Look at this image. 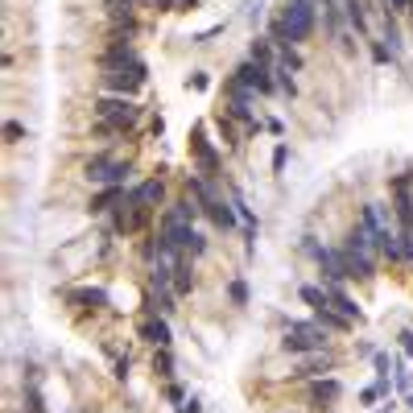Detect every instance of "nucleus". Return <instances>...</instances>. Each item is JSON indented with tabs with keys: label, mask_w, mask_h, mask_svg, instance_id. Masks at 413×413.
Wrapping results in <instances>:
<instances>
[{
	"label": "nucleus",
	"mask_w": 413,
	"mask_h": 413,
	"mask_svg": "<svg viewBox=\"0 0 413 413\" xmlns=\"http://www.w3.org/2000/svg\"><path fill=\"white\" fill-rule=\"evenodd\" d=\"M314 322H318V326H326V331H339V335H348V331H351V318H343L335 306H318Z\"/></svg>",
	"instance_id": "obj_16"
},
{
	"label": "nucleus",
	"mask_w": 413,
	"mask_h": 413,
	"mask_svg": "<svg viewBox=\"0 0 413 413\" xmlns=\"http://www.w3.org/2000/svg\"><path fill=\"white\" fill-rule=\"evenodd\" d=\"M376 397H381V393H376V384H372V388H364V393H360V401H364V405H372V401H376Z\"/></svg>",
	"instance_id": "obj_37"
},
{
	"label": "nucleus",
	"mask_w": 413,
	"mask_h": 413,
	"mask_svg": "<svg viewBox=\"0 0 413 413\" xmlns=\"http://www.w3.org/2000/svg\"><path fill=\"white\" fill-rule=\"evenodd\" d=\"M132 198L145 203V207H158V203H165V182H161V178H149V182H141V186L132 191Z\"/></svg>",
	"instance_id": "obj_17"
},
{
	"label": "nucleus",
	"mask_w": 413,
	"mask_h": 413,
	"mask_svg": "<svg viewBox=\"0 0 413 413\" xmlns=\"http://www.w3.org/2000/svg\"><path fill=\"white\" fill-rule=\"evenodd\" d=\"M302 302L306 306H331V298H326V289H318V286H302Z\"/></svg>",
	"instance_id": "obj_23"
},
{
	"label": "nucleus",
	"mask_w": 413,
	"mask_h": 413,
	"mask_svg": "<svg viewBox=\"0 0 413 413\" xmlns=\"http://www.w3.org/2000/svg\"><path fill=\"white\" fill-rule=\"evenodd\" d=\"M322 289H326L331 306H335V310H339L343 318H351V322H360V318H364V310H360V302L343 293V281H322Z\"/></svg>",
	"instance_id": "obj_11"
},
{
	"label": "nucleus",
	"mask_w": 413,
	"mask_h": 413,
	"mask_svg": "<svg viewBox=\"0 0 413 413\" xmlns=\"http://www.w3.org/2000/svg\"><path fill=\"white\" fill-rule=\"evenodd\" d=\"M227 293H231V302H236V306H244V302H248V286H244V281H231Z\"/></svg>",
	"instance_id": "obj_26"
},
{
	"label": "nucleus",
	"mask_w": 413,
	"mask_h": 413,
	"mask_svg": "<svg viewBox=\"0 0 413 413\" xmlns=\"http://www.w3.org/2000/svg\"><path fill=\"white\" fill-rule=\"evenodd\" d=\"M401 260H413V236L401 231Z\"/></svg>",
	"instance_id": "obj_29"
},
{
	"label": "nucleus",
	"mask_w": 413,
	"mask_h": 413,
	"mask_svg": "<svg viewBox=\"0 0 413 413\" xmlns=\"http://www.w3.org/2000/svg\"><path fill=\"white\" fill-rule=\"evenodd\" d=\"M339 397H343V384L331 381V376H318V381L310 384V409H318V413H326Z\"/></svg>",
	"instance_id": "obj_9"
},
{
	"label": "nucleus",
	"mask_w": 413,
	"mask_h": 413,
	"mask_svg": "<svg viewBox=\"0 0 413 413\" xmlns=\"http://www.w3.org/2000/svg\"><path fill=\"white\" fill-rule=\"evenodd\" d=\"M339 253H343V265H348V277H360V281L376 277V253H355V248H339Z\"/></svg>",
	"instance_id": "obj_10"
},
{
	"label": "nucleus",
	"mask_w": 413,
	"mask_h": 413,
	"mask_svg": "<svg viewBox=\"0 0 413 413\" xmlns=\"http://www.w3.org/2000/svg\"><path fill=\"white\" fill-rule=\"evenodd\" d=\"M128 174H132V165L128 161H116V158H91L87 161V170H83V178L87 182H96V186H125Z\"/></svg>",
	"instance_id": "obj_4"
},
{
	"label": "nucleus",
	"mask_w": 413,
	"mask_h": 413,
	"mask_svg": "<svg viewBox=\"0 0 413 413\" xmlns=\"http://www.w3.org/2000/svg\"><path fill=\"white\" fill-rule=\"evenodd\" d=\"M409 384H413L409 368H397V388H401V393H409Z\"/></svg>",
	"instance_id": "obj_31"
},
{
	"label": "nucleus",
	"mask_w": 413,
	"mask_h": 413,
	"mask_svg": "<svg viewBox=\"0 0 413 413\" xmlns=\"http://www.w3.org/2000/svg\"><path fill=\"white\" fill-rule=\"evenodd\" d=\"M326 372H335V355H326V351H306L298 364V376H310V381L326 376Z\"/></svg>",
	"instance_id": "obj_13"
},
{
	"label": "nucleus",
	"mask_w": 413,
	"mask_h": 413,
	"mask_svg": "<svg viewBox=\"0 0 413 413\" xmlns=\"http://www.w3.org/2000/svg\"><path fill=\"white\" fill-rule=\"evenodd\" d=\"M4 136H8V141H21V136H25V128L17 125V120H8V125H4Z\"/></svg>",
	"instance_id": "obj_30"
},
{
	"label": "nucleus",
	"mask_w": 413,
	"mask_h": 413,
	"mask_svg": "<svg viewBox=\"0 0 413 413\" xmlns=\"http://www.w3.org/2000/svg\"><path fill=\"white\" fill-rule=\"evenodd\" d=\"M145 4H149V8H158V13H170L178 0H145Z\"/></svg>",
	"instance_id": "obj_34"
},
{
	"label": "nucleus",
	"mask_w": 413,
	"mask_h": 413,
	"mask_svg": "<svg viewBox=\"0 0 413 413\" xmlns=\"http://www.w3.org/2000/svg\"><path fill=\"white\" fill-rule=\"evenodd\" d=\"M191 289H194L191 265H186V260H178V265H174V293H191Z\"/></svg>",
	"instance_id": "obj_19"
},
{
	"label": "nucleus",
	"mask_w": 413,
	"mask_h": 413,
	"mask_svg": "<svg viewBox=\"0 0 413 413\" xmlns=\"http://www.w3.org/2000/svg\"><path fill=\"white\" fill-rule=\"evenodd\" d=\"M401 351H405V355H413V331H401Z\"/></svg>",
	"instance_id": "obj_35"
},
{
	"label": "nucleus",
	"mask_w": 413,
	"mask_h": 413,
	"mask_svg": "<svg viewBox=\"0 0 413 413\" xmlns=\"http://www.w3.org/2000/svg\"><path fill=\"white\" fill-rule=\"evenodd\" d=\"M215 128H220V136H223V145H227V149H236V145H240V132H236V125H231V116H227V112L215 116Z\"/></svg>",
	"instance_id": "obj_20"
},
{
	"label": "nucleus",
	"mask_w": 413,
	"mask_h": 413,
	"mask_svg": "<svg viewBox=\"0 0 413 413\" xmlns=\"http://www.w3.org/2000/svg\"><path fill=\"white\" fill-rule=\"evenodd\" d=\"M409 4L413 0H388V13H393V17H397V13H409Z\"/></svg>",
	"instance_id": "obj_32"
},
{
	"label": "nucleus",
	"mask_w": 413,
	"mask_h": 413,
	"mask_svg": "<svg viewBox=\"0 0 413 413\" xmlns=\"http://www.w3.org/2000/svg\"><path fill=\"white\" fill-rule=\"evenodd\" d=\"M203 215L215 223V227H223V231H231L236 220H240V215H236V203H223V198H207V203H203Z\"/></svg>",
	"instance_id": "obj_12"
},
{
	"label": "nucleus",
	"mask_w": 413,
	"mask_h": 413,
	"mask_svg": "<svg viewBox=\"0 0 413 413\" xmlns=\"http://www.w3.org/2000/svg\"><path fill=\"white\" fill-rule=\"evenodd\" d=\"M182 413H203V405H198V401H194V397H191V401L182 405Z\"/></svg>",
	"instance_id": "obj_38"
},
{
	"label": "nucleus",
	"mask_w": 413,
	"mask_h": 413,
	"mask_svg": "<svg viewBox=\"0 0 413 413\" xmlns=\"http://www.w3.org/2000/svg\"><path fill=\"white\" fill-rule=\"evenodd\" d=\"M286 161H289V149H286V145H277V149H273V170L281 174V170H286Z\"/></svg>",
	"instance_id": "obj_28"
},
{
	"label": "nucleus",
	"mask_w": 413,
	"mask_h": 413,
	"mask_svg": "<svg viewBox=\"0 0 413 413\" xmlns=\"http://www.w3.org/2000/svg\"><path fill=\"white\" fill-rule=\"evenodd\" d=\"M248 58L260 66H273V42H265V37H253V50H248Z\"/></svg>",
	"instance_id": "obj_21"
},
{
	"label": "nucleus",
	"mask_w": 413,
	"mask_h": 413,
	"mask_svg": "<svg viewBox=\"0 0 413 413\" xmlns=\"http://www.w3.org/2000/svg\"><path fill=\"white\" fill-rule=\"evenodd\" d=\"M165 397H170V401H186V393H182L178 384H170V388H165Z\"/></svg>",
	"instance_id": "obj_36"
},
{
	"label": "nucleus",
	"mask_w": 413,
	"mask_h": 413,
	"mask_svg": "<svg viewBox=\"0 0 413 413\" xmlns=\"http://www.w3.org/2000/svg\"><path fill=\"white\" fill-rule=\"evenodd\" d=\"M165 248H174V253H191V256H203L207 253V240L194 231L191 223H161V236H158Z\"/></svg>",
	"instance_id": "obj_3"
},
{
	"label": "nucleus",
	"mask_w": 413,
	"mask_h": 413,
	"mask_svg": "<svg viewBox=\"0 0 413 413\" xmlns=\"http://www.w3.org/2000/svg\"><path fill=\"white\" fill-rule=\"evenodd\" d=\"M191 158H194V165H198L203 178H220V153H215V145L207 141V128L203 125L191 128Z\"/></svg>",
	"instance_id": "obj_7"
},
{
	"label": "nucleus",
	"mask_w": 413,
	"mask_h": 413,
	"mask_svg": "<svg viewBox=\"0 0 413 413\" xmlns=\"http://www.w3.org/2000/svg\"><path fill=\"white\" fill-rule=\"evenodd\" d=\"M125 194H128L125 186H103V191L91 198V211H96V215H103V211H116V207L125 203Z\"/></svg>",
	"instance_id": "obj_15"
},
{
	"label": "nucleus",
	"mask_w": 413,
	"mask_h": 413,
	"mask_svg": "<svg viewBox=\"0 0 413 413\" xmlns=\"http://www.w3.org/2000/svg\"><path fill=\"white\" fill-rule=\"evenodd\" d=\"M409 409H413V397H409Z\"/></svg>",
	"instance_id": "obj_39"
},
{
	"label": "nucleus",
	"mask_w": 413,
	"mask_h": 413,
	"mask_svg": "<svg viewBox=\"0 0 413 413\" xmlns=\"http://www.w3.org/2000/svg\"><path fill=\"white\" fill-rule=\"evenodd\" d=\"M153 372L158 376H174V355H170V348H153Z\"/></svg>",
	"instance_id": "obj_22"
},
{
	"label": "nucleus",
	"mask_w": 413,
	"mask_h": 413,
	"mask_svg": "<svg viewBox=\"0 0 413 413\" xmlns=\"http://www.w3.org/2000/svg\"><path fill=\"white\" fill-rule=\"evenodd\" d=\"M314 4H302V0H286V8H281V17L269 25L273 33V46H298V42H306L310 33H314Z\"/></svg>",
	"instance_id": "obj_1"
},
{
	"label": "nucleus",
	"mask_w": 413,
	"mask_h": 413,
	"mask_svg": "<svg viewBox=\"0 0 413 413\" xmlns=\"http://www.w3.org/2000/svg\"><path fill=\"white\" fill-rule=\"evenodd\" d=\"M141 83H145V70H103V87L116 91V96H125V99L136 96Z\"/></svg>",
	"instance_id": "obj_8"
},
{
	"label": "nucleus",
	"mask_w": 413,
	"mask_h": 413,
	"mask_svg": "<svg viewBox=\"0 0 413 413\" xmlns=\"http://www.w3.org/2000/svg\"><path fill=\"white\" fill-rule=\"evenodd\" d=\"M331 343V331L318 326V322H289L286 339H281V351L289 355H306V351H326Z\"/></svg>",
	"instance_id": "obj_2"
},
{
	"label": "nucleus",
	"mask_w": 413,
	"mask_h": 413,
	"mask_svg": "<svg viewBox=\"0 0 413 413\" xmlns=\"http://www.w3.org/2000/svg\"><path fill=\"white\" fill-rule=\"evenodd\" d=\"M198 211H203V207H198L194 198H178V203H170V211H165V220L161 223H194Z\"/></svg>",
	"instance_id": "obj_18"
},
{
	"label": "nucleus",
	"mask_w": 413,
	"mask_h": 413,
	"mask_svg": "<svg viewBox=\"0 0 413 413\" xmlns=\"http://www.w3.org/2000/svg\"><path fill=\"white\" fill-rule=\"evenodd\" d=\"M273 75H277V66H260V63H253V58H248V63L236 66V75H231V79H236L240 87L256 91V96H273V91H277Z\"/></svg>",
	"instance_id": "obj_6"
},
{
	"label": "nucleus",
	"mask_w": 413,
	"mask_h": 413,
	"mask_svg": "<svg viewBox=\"0 0 413 413\" xmlns=\"http://www.w3.org/2000/svg\"><path fill=\"white\" fill-rule=\"evenodd\" d=\"M149 215H153V207L136 203V198H132V191H128L125 203L112 211V231H120V236H136V231L149 223Z\"/></svg>",
	"instance_id": "obj_5"
},
{
	"label": "nucleus",
	"mask_w": 413,
	"mask_h": 413,
	"mask_svg": "<svg viewBox=\"0 0 413 413\" xmlns=\"http://www.w3.org/2000/svg\"><path fill=\"white\" fill-rule=\"evenodd\" d=\"M75 298H79V302H87L91 310H99V306H108V293H103V289H83V293H75Z\"/></svg>",
	"instance_id": "obj_24"
},
{
	"label": "nucleus",
	"mask_w": 413,
	"mask_h": 413,
	"mask_svg": "<svg viewBox=\"0 0 413 413\" xmlns=\"http://www.w3.org/2000/svg\"><path fill=\"white\" fill-rule=\"evenodd\" d=\"M381 413H393V409H381Z\"/></svg>",
	"instance_id": "obj_40"
},
{
	"label": "nucleus",
	"mask_w": 413,
	"mask_h": 413,
	"mask_svg": "<svg viewBox=\"0 0 413 413\" xmlns=\"http://www.w3.org/2000/svg\"><path fill=\"white\" fill-rule=\"evenodd\" d=\"M281 63H286L289 70H302V54H298L293 46H281Z\"/></svg>",
	"instance_id": "obj_25"
},
{
	"label": "nucleus",
	"mask_w": 413,
	"mask_h": 413,
	"mask_svg": "<svg viewBox=\"0 0 413 413\" xmlns=\"http://www.w3.org/2000/svg\"><path fill=\"white\" fill-rule=\"evenodd\" d=\"M372 360H376V376H388V372H393V355H384V351H376Z\"/></svg>",
	"instance_id": "obj_27"
},
{
	"label": "nucleus",
	"mask_w": 413,
	"mask_h": 413,
	"mask_svg": "<svg viewBox=\"0 0 413 413\" xmlns=\"http://www.w3.org/2000/svg\"><path fill=\"white\" fill-rule=\"evenodd\" d=\"M141 339L153 343V348H170V343H174L170 322H165V318H149V322H141Z\"/></svg>",
	"instance_id": "obj_14"
},
{
	"label": "nucleus",
	"mask_w": 413,
	"mask_h": 413,
	"mask_svg": "<svg viewBox=\"0 0 413 413\" xmlns=\"http://www.w3.org/2000/svg\"><path fill=\"white\" fill-rule=\"evenodd\" d=\"M191 87H194V91H207V87H211V79H207V75H191Z\"/></svg>",
	"instance_id": "obj_33"
}]
</instances>
